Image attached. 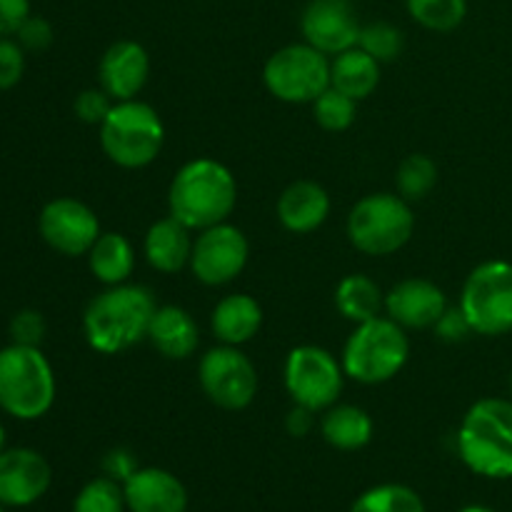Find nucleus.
Returning <instances> with one entry per match:
<instances>
[{"instance_id":"obj_27","label":"nucleus","mask_w":512,"mask_h":512,"mask_svg":"<svg viewBox=\"0 0 512 512\" xmlns=\"http://www.w3.org/2000/svg\"><path fill=\"white\" fill-rule=\"evenodd\" d=\"M350 512H425V503L408 485L385 483L365 490Z\"/></svg>"},{"instance_id":"obj_1","label":"nucleus","mask_w":512,"mask_h":512,"mask_svg":"<svg viewBox=\"0 0 512 512\" xmlns=\"http://www.w3.org/2000/svg\"><path fill=\"white\" fill-rule=\"evenodd\" d=\"M155 310V295L145 285H108L85 308V340L100 355L125 353L140 340H148Z\"/></svg>"},{"instance_id":"obj_35","label":"nucleus","mask_w":512,"mask_h":512,"mask_svg":"<svg viewBox=\"0 0 512 512\" xmlns=\"http://www.w3.org/2000/svg\"><path fill=\"white\" fill-rule=\"evenodd\" d=\"M25 70V50L18 40L0 38V90H10L20 83Z\"/></svg>"},{"instance_id":"obj_40","label":"nucleus","mask_w":512,"mask_h":512,"mask_svg":"<svg viewBox=\"0 0 512 512\" xmlns=\"http://www.w3.org/2000/svg\"><path fill=\"white\" fill-rule=\"evenodd\" d=\"M315 415L318 413L303 408V405H293V410H290L288 418H285V428H288V433L293 435V438H305V435L315 428Z\"/></svg>"},{"instance_id":"obj_39","label":"nucleus","mask_w":512,"mask_h":512,"mask_svg":"<svg viewBox=\"0 0 512 512\" xmlns=\"http://www.w3.org/2000/svg\"><path fill=\"white\" fill-rule=\"evenodd\" d=\"M30 15V0H0V38L18 33Z\"/></svg>"},{"instance_id":"obj_26","label":"nucleus","mask_w":512,"mask_h":512,"mask_svg":"<svg viewBox=\"0 0 512 512\" xmlns=\"http://www.w3.org/2000/svg\"><path fill=\"white\" fill-rule=\"evenodd\" d=\"M335 308L350 323H368L385 308V293L370 275H345L335 288Z\"/></svg>"},{"instance_id":"obj_36","label":"nucleus","mask_w":512,"mask_h":512,"mask_svg":"<svg viewBox=\"0 0 512 512\" xmlns=\"http://www.w3.org/2000/svg\"><path fill=\"white\" fill-rule=\"evenodd\" d=\"M15 38H18L23 50L40 53V50L50 48V43H53V25L45 18H38V15H28L25 23L18 28V33H15Z\"/></svg>"},{"instance_id":"obj_11","label":"nucleus","mask_w":512,"mask_h":512,"mask_svg":"<svg viewBox=\"0 0 512 512\" xmlns=\"http://www.w3.org/2000/svg\"><path fill=\"white\" fill-rule=\"evenodd\" d=\"M198 383L218 408L245 410L258 395V370L240 348L218 345L200 358Z\"/></svg>"},{"instance_id":"obj_42","label":"nucleus","mask_w":512,"mask_h":512,"mask_svg":"<svg viewBox=\"0 0 512 512\" xmlns=\"http://www.w3.org/2000/svg\"><path fill=\"white\" fill-rule=\"evenodd\" d=\"M5 450V430H3V425H0V453H3Z\"/></svg>"},{"instance_id":"obj_23","label":"nucleus","mask_w":512,"mask_h":512,"mask_svg":"<svg viewBox=\"0 0 512 512\" xmlns=\"http://www.w3.org/2000/svg\"><path fill=\"white\" fill-rule=\"evenodd\" d=\"M373 418L358 405L335 403L320 418V435L325 443L343 453L365 448L373 440Z\"/></svg>"},{"instance_id":"obj_44","label":"nucleus","mask_w":512,"mask_h":512,"mask_svg":"<svg viewBox=\"0 0 512 512\" xmlns=\"http://www.w3.org/2000/svg\"><path fill=\"white\" fill-rule=\"evenodd\" d=\"M0 512H5V505H0Z\"/></svg>"},{"instance_id":"obj_37","label":"nucleus","mask_w":512,"mask_h":512,"mask_svg":"<svg viewBox=\"0 0 512 512\" xmlns=\"http://www.w3.org/2000/svg\"><path fill=\"white\" fill-rule=\"evenodd\" d=\"M435 333H438L440 340H448V343H460V340H465L468 335H475L473 328H470V323L465 320L463 310L458 308H448L443 313V318L435 323Z\"/></svg>"},{"instance_id":"obj_20","label":"nucleus","mask_w":512,"mask_h":512,"mask_svg":"<svg viewBox=\"0 0 512 512\" xmlns=\"http://www.w3.org/2000/svg\"><path fill=\"white\" fill-rule=\"evenodd\" d=\"M190 233L193 230L180 223V220H175L173 215L155 220L143 240V253L150 268L158 270V273L173 275L178 270H183L185 265H190V255H193L195 243V238Z\"/></svg>"},{"instance_id":"obj_2","label":"nucleus","mask_w":512,"mask_h":512,"mask_svg":"<svg viewBox=\"0 0 512 512\" xmlns=\"http://www.w3.org/2000/svg\"><path fill=\"white\" fill-rule=\"evenodd\" d=\"M238 205V183L223 163L195 158L175 173L168 190V210L190 230L228 223Z\"/></svg>"},{"instance_id":"obj_10","label":"nucleus","mask_w":512,"mask_h":512,"mask_svg":"<svg viewBox=\"0 0 512 512\" xmlns=\"http://www.w3.org/2000/svg\"><path fill=\"white\" fill-rule=\"evenodd\" d=\"M285 390L295 405L325 413L343 393V363L320 345H298L285 358Z\"/></svg>"},{"instance_id":"obj_34","label":"nucleus","mask_w":512,"mask_h":512,"mask_svg":"<svg viewBox=\"0 0 512 512\" xmlns=\"http://www.w3.org/2000/svg\"><path fill=\"white\" fill-rule=\"evenodd\" d=\"M113 105H115V100L110 98L103 88H88V90H83L78 98H75L73 110H75V115H78V120H83V123H88V125H98L100 128V123L108 118V113L113 110Z\"/></svg>"},{"instance_id":"obj_38","label":"nucleus","mask_w":512,"mask_h":512,"mask_svg":"<svg viewBox=\"0 0 512 512\" xmlns=\"http://www.w3.org/2000/svg\"><path fill=\"white\" fill-rule=\"evenodd\" d=\"M138 468L140 465L138 460H135V455L125 448L110 450V453L103 458V473L108 475V478L118 480L120 485H123Z\"/></svg>"},{"instance_id":"obj_8","label":"nucleus","mask_w":512,"mask_h":512,"mask_svg":"<svg viewBox=\"0 0 512 512\" xmlns=\"http://www.w3.org/2000/svg\"><path fill=\"white\" fill-rule=\"evenodd\" d=\"M458 305L475 335L500 338L512 333V263L485 260L473 268Z\"/></svg>"},{"instance_id":"obj_6","label":"nucleus","mask_w":512,"mask_h":512,"mask_svg":"<svg viewBox=\"0 0 512 512\" xmlns=\"http://www.w3.org/2000/svg\"><path fill=\"white\" fill-rule=\"evenodd\" d=\"M55 403V375L40 348L0 350V408L18 420H38Z\"/></svg>"},{"instance_id":"obj_32","label":"nucleus","mask_w":512,"mask_h":512,"mask_svg":"<svg viewBox=\"0 0 512 512\" xmlns=\"http://www.w3.org/2000/svg\"><path fill=\"white\" fill-rule=\"evenodd\" d=\"M358 48H363L365 53L373 55L380 65L393 63V60L403 53V33H400L395 25L383 23V20L368 23L360 28Z\"/></svg>"},{"instance_id":"obj_5","label":"nucleus","mask_w":512,"mask_h":512,"mask_svg":"<svg viewBox=\"0 0 512 512\" xmlns=\"http://www.w3.org/2000/svg\"><path fill=\"white\" fill-rule=\"evenodd\" d=\"M165 143V125L158 110L143 100H118L100 123V148L110 163L138 170L153 163Z\"/></svg>"},{"instance_id":"obj_14","label":"nucleus","mask_w":512,"mask_h":512,"mask_svg":"<svg viewBox=\"0 0 512 512\" xmlns=\"http://www.w3.org/2000/svg\"><path fill=\"white\" fill-rule=\"evenodd\" d=\"M363 25L350 0H310L300 18L305 43L325 55H340L358 45Z\"/></svg>"},{"instance_id":"obj_7","label":"nucleus","mask_w":512,"mask_h":512,"mask_svg":"<svg viewBox=\"0 0 512 512\" xmlns=\"http://www.w3.org/2000/svg\"><path fill=\"white\" fill-rule=\"evenodd\" d=\"M348 240L370 258H385L410 243L415 230L413 208L395 193H373L360 198L348 215Z\"/></svg>"},{"instance_id":"obj_15","label":"nucleus","mask_w":512,"mask_h":512,"mask_svg":"<svg viewBox=\"0 0 512 512\" xmlns=\"http://www.w3.org/2000/svg\"><path fill=\"white\" fill-rule=\"evenodd\" d=\"M53 470L48 460L30 448H8L0 453V505L25 508L48 493Z\"/></svg>"},{"instance_id":"obj_12","label":"nucleus","mask_w":512,"mask_h":512,"mask_svg":"<svg viewBox=\"0 0 512 512\" xmlns=\"http://www.w3.org/2000/svg\"><path fill=\"white\" fill-rule=\"evenodd\" d=\"M250 245L243 230L230 223L200 230L190 255V270L203 285L218 288L238 278L248 265Z\"/></svg>"},{"instance_id":"obj_33","label":"nucleus","mask_w":512,"mask_h":512,"mask_svg":"<svg viewBox=\"0 0 512 512\" xmlns=\"http://www.w3.org/2000/svg\"><path fill=\"white\" fill-rule=\"evenodd\" d=\"M45 330H48V325H45L43 313H38V310L25 308L20 313H15L13 320H10V338H13L15 345L40 348V343L45 338Z\"/></svg>"},{"instance_id":"obj_13","label":"nucleus","mask_w":512,"mask_h":512,"mask_svg":"<svg viewBox=\"0 0 512 512\" xmlns=\"http://www.w3.org/2000/svg\"><path fill=\"white\" fill-rule=\"evenodd\" d=\"M38 230L45 243L60 255H88L100 238V220L85 203L75 198H55L38 215Z\"/></svg>"},{"instance_id":"obj_43","label":"nucleus","mask_w":512,"mask_h":512,"mask_svg":"<svg viewBox=\"0 0 512 512\" xmlns=\"http://www.w3.org/2000/svg\"><path fill=\"white\" fill-rule=\"evenodd\" d=\"M508 390H510V400H512V375H510V383H508Z\"/></svg>"},{"instance_id":"obj_21","label":"nucleus","mask_w":512,"mask_h":512,"mask_svg":"<svg viewBox=\"0 0 512 512\" xmlns=\"http://www.w3.org/2000/svg\"><path fill=\"white\" fill-rule=\"evenodd\" d=\"M148 340L163 358L188 360L200 345V328L180 305H160L150 323Z\"/></svg>"},{"instance_id":"obj_30","label":"nucleus","mask_w":512,"mask_h":512,"mask_svg":"<svg viewBox=\"0 0 512 512\" xmlns=\"http://www.w3.org/2000/svg\"><path fill=\"white\" fill-rule=\"evenodd\" d=\"M310 105H313L315 123L328 133H343L355 123V115H358V100L348 98L335 88L325 90Z\"/></svg>"},{"instance_id":"obj_3","label":"nucleus","mask_w":512,"mask_h":512,"mask_svg":"<svg viewBox=\"0 0 512 512\" xmlns=\"http://www.w3.org/2000/svg\"><path fill=\"white\" fill-rule=\"evenodd\" d=\"M458 455L480 478H512V400L483 398L458 428Z\"/></svg>"},{"instance_id":"obj_18","label":"nucleus","mask_w":512,"mask_h":512,"mask_svg":"<svg viewBox=\"0 0 512 512\" xmlns=\"http://www.w3.org/2000/svg\"><path fill=\"white\" fill-rule=\"evenodd\" d=\"M130 512H185L188 490L163 468H138L123 483Z\"/></svg>"},{"instance_id":"obj_25","label":"nucleus","mask_w":512,"mask_h":512,"mask_svg":"<svg viewBox=\"0 0 512 512\" xmlns=\"http://www.w3.org/2000/svg\"><path fill=\"white\" fill-rule=\"evenodd\" d=\"M90 273L103 285L128 283L135 270V248L123 233H100L88 250Z\"/></svg>"},{"instance_id":"obj_19","label":"nucleus","mask_w":512,"mask_h":512,"mask_svg":"<svg viewBox=\"0 0 512 512\" xmlns=\"http://www.w3.org/2000/svg\"><path fill=\"white\" fill-rule=\"evenodd\" d=\"M275 210L285 230L295 235H308L328 220L330 195L323 185L313 180H295L283 190Z\"/></svg>"},{"instance_id":"obj_31","label":"nucleus","mask_w":512,"mask_h":512,"mask_svg":"<svg viewBox=\"0 0 512 512\" xmlns=\"http://www.w3.org/2000/svg\"><path fill=\"white\" fill-rule=\"evenodd\" d=\"M125 508L128 505H125L123 485L108 475L85 483L73 500V512H123Z\"/></svg>"},{"instance_id":"obj_9","label":"nucleus","mask_w":512,"mask_h":512,"mask_svg":"<svg viewBox=\"0 0 512 512\" xmlns=\"http://www.w3.org/2000/svg\"><path fill=\"white\" fill-rule=\"evenodd\" d=\"M263 83L268 93L283 103H313L330 88V60L308 43L285 45L265 63Z\"/></svg>"},{"instance_id":"obj_16","label":"nucleus","mask_w":512,"mask_h":512,"mask_svg":"<svg viewBox=\"0 0 512 512\" xmlns=\"http://www.w3.org/2000/svg\"><path fill=\"white\" fill-rule=\"evenodd\" d=\"M448 308V295L443 288L425 278L400 280L385 293V313L405 330L435 328Z\"/></svg>"},{"instance_id":"obj_29","label":"nucleus","mask_w":512,"mask_h":512,"mask_svg":"<svg viewBox=\"0 0 512 512\" xmlns=\"http://www.w3.org/2000/svg\"><path fill=\"white\" fill-rule=\"evenodd\" d=\"M410 18L435 33H450L468 15V0H405Z\"/></svg>"},{"instance_id":"obj_24","label":"nucleus","mask_w":512,"mask_h":512,"mask_svg":"<svg viewBox=\"0 0 512 512\" xmlns=\"http://www.w3.org/2000/svg\"><path fill=\"white\" fill-rule=\"evenodd\" d=\"M380 83V63L363 48H350L330 60V88L340 90L353 100H365Z\"/></svg>"},{"instance_id":"obj_22","label":"nucleus","mask_w":512,"mask_h":512,"mask_svg":"<svg viewBox=\"0 0 512 512\" xmlns=\"http://www.w3.org/2000/svg\"><path fill=\"white\" fill-rule=\"evenodd\" d=\"M263 328V308L253 295L233 293L225 295L210 315V330L223 345L250 343Z\"/></svg>"},{"instance_id":"obj_28","label":"nucleus","mask_w":512,"mask_h":512,"mask_svg":"<svg viewBox=\"0 0 512 512\" xmlns=\"http://www.w3.org/2000/svg\"><path fill=\"white\" fill-rule=\"evenodd\" d=\"M395 185H398V195L405 198L408 203L423 200L433 193L438 185V165L433 158L423 153H413L398 165L395 173Z\"/></svg>"},{"instance_id":"obj_4","label":"nucleus","mask_w":512,"mask_h":512,"mask_svg":"<svg viewBox=\"0 0 512 512\" xmlns=\"http://www.w3.org/2000/svg\"><path fill=\"white\" fill-rule=\"evenodd\" d=\"M410 355V340L405 328L395 320L378 318L355 325L350 338L345 340L343 363L345 378L363 385H383L393 380L405 368Z\"/></svg>"},{"instance_id":"obj_17","label":"nucleus","mask_w":512,"mask_h":512,"mask_svg":"<svg viewBox=\"0 0 512 512\" xmlns=\"http://www.w3.org/2000/svg\"><path fill=\"white\" fill-rule=\"evenodd\" d=\"M150 75V55L135 40H118L105 50L98 65L100 88L118 100L138 98Z\"/></svg>"},{"instance_id":"obj_41","label":"nucleus","mask_w":512,"mask_h":512,"mask_svg":"<svg viewBox=\"0 0 512 512\" xmlns=\"http://www.w3.org/2000/svg\"><path fill=\"white\" fill-rule=\"evenodd\" d=\"M460 512H495V510L485 508V505H468V508H463Z\"/></svg>"}]
</instances>
